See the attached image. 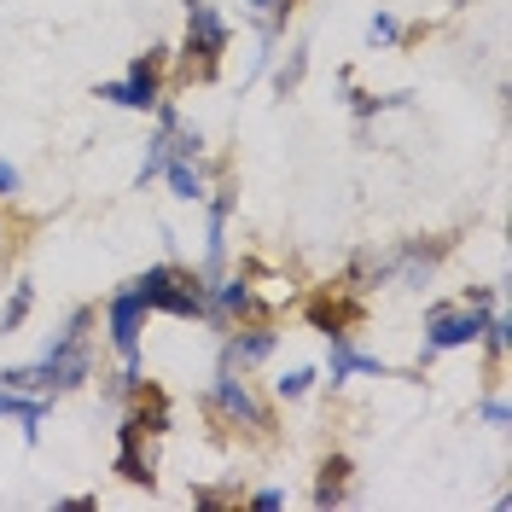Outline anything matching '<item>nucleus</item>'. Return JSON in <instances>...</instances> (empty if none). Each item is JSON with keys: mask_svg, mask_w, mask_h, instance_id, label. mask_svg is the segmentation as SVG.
I'll return each instance as SVG.
<instances>
[{"mask_svg": "<svg viewBox=\"0 0 512 512\" xmlns=\"http://www.w3.org/2000/svg\"><path fill=\"white\" fill-rule=\"evenodd\" d=\"M483 344H489V355H507V320L501 315H489L483 320V332H478Z\"/></svg>", "mask_w": 512, "mask_h": 512, "instance_id": "f3484780", "label": "nucleus"}, {"mask_svg": "<svg viewBox=\"0 0 512 512\" xmlns=\"http://www.w3.org/2000/svg\"><path fill=\"white\" fill-rule=\"evenodd\" d=\"M0 192H18V169H6V163H0Z\"/></svg>", "mask_w": 512, "mask_h": 512, "instance_id": "4be33fe9", "label": "nucleus"}, {"mask_svg": "<svg viewBox=\"0 0 512 512\" xmlns=\"http://www.w3.org/2000/svg\"><path fill=\"white\" fill-rule=\"evenodd\" d=\"M245 12L262 24V41H274V35L286 30V18H291V0H245Z\"/></svg>", "mask_w": 512, "mask_h": 512, "instance_id": "9d476101", "label": "nucleus"}, {"mask_svg": "<svg viewBox=\"0 0 512 512\" xmlns=\"http://www.w3.org/2000/svg\"><path fill=\"white\" fill-rule=\"evenodd\" d=\"M309 384H315V373H309V367H297V373H286V379H280V396H303Z\"/></svg>", "mask_w": 512, "mask_h": 512, "instance_id": "6ab92c4d", "label": "nucleus"}, {"mask_svg": "<svg viewBox=\"0 0 512 512\" xmlns=\"http://www.w3.org/2000/svg\"><path fill=\"white\" fill-rule=\"evenodd\" d=\"M274 350V332H245V338H233L227 344V367L239 361V367H251V361H262V355Z\"/></svg>", "mask_w": 512, "mask_h": 512, "instance_id": "f8f14e48", "label": "nucleus"}, {"mask_svg": "<svg viewBox=\"0 0 512 512\" xmlns=\"http://www.w3.org/2000/svg\"><path fill=\"white\" fill-rule=\"evenodd\" d=\"M227 53V24L216 18L210 0H187V64L198 59V76H210Z\"/></svg>", "mask_w": 512, "mask_h": 512, "instance_id": "7ed1b4c3", "label": "nucleus"}, {"mask_svg": "<svg viewBox=\"0 0 512 512\" xmlns=\"http://www.w3.org/2000/svg\"><path fill=\"white\" fill-rule=\"evenodd\" d=\"M163 169H169V187H175V198H204V175L192 169V158H169Z\"/></svg>", "mask_w": 512, "mask_h": 512, "instance_id": "ddd939ff", "label": "nucleus"}, {"mask_svg": "<svg viewBox=\"0 0 512 512\" xmlns=\"http://www.w3.org/2000/svg\"><path fill=\"white\" fill-rule=\"evenodd\" d=\"M251 507H262V512H274V507H286V495H280V489H262V495H256Z\"/></svg>", "mask_w": 512, "mask_h": 512, "instance_id": "aec40b11", "label": "nucleus"}, {"mask_svg": "<svg viewBox=\"0 0 512 512\" xmlns=\"http://www.w3.org/2000/svg\"><path fill=\"white\" fill-rule=\"evenodd\" d=\"M350 373H373V379H384L390 367H384V361H373V355H355L350 344L338 338V344H332V384H338V379H350Z\"/></svg>", "mask_w": 512, "mask_h": 512, "instance_id": "6e6552de", "label": "nucleus"}, {"mask_svg": "<svg viewBox=\"0 0 512 512\" xmlns=\"http://www.w3.org/2000/svg\"><path fill=\"white\" fill-rule=\"evenodd\" d=\"M367 41H373V47H384V41H396V18H390V12H379V18L367 24Z\"/></svg>", "mask_w": 512, "mask_h": 512, "instance_id": "a211bd4d", "label": "nucleus"}, {"mask_svg": "<svg viewBox=\"0 0 512 512\" xmlns=\"http://www.w3.org/2000/svg\"><path fill=\"white\" fill-rule=\"evenodd\" d=\"M303 70H309V47H297V53H291V59L280 64V76H274V88H280V99H286L291 88L303 82Z\"/></svg>", "mask_w": 512, "mask_h": 512, "instance_id": "2eb2a0df", "label": "nucleus"}, {"mask_svg": "<svg viewBox=\"0 0 512 512\" xmlns=\"http://www.w3.org/2000/svg\"><path fill=\"white\" fill-rule=\"evenodd\" d=\"M355 315H361L355 303H332V297H320V303H309V320H315L320 332H332V338H350L344 326H350Z\"/></svg>", "mask_w": 512, "mask_h": 512, "instance_id": "1a4fd4ad", "label": "nucleus"}, {"mask_svg": "<svg viewBox=\"0 0 512 512\" xmlns=\"http://www.w3.org/2000/svg\"><path fill=\"white\" fill-rule=\"evenodd\" d=\"M344 472H350V460H344V454L320 466V489H315V507H338V501H344Z\"/></svg>", "mask_w": 512, "mask_h": 512, "instance_id": "9b49d317", "label": "nucleus"}, {"mask_svg": "<svg viewBox=\"0 0 512 512\" xmlns=\"http://www.w3.org/2000/svg\"><path fill=\"white\" fill-rule=\"evenodd\" d=\"M210 396H216V408H222L227 419H239V425H245V431H262V425H268V414H262V408H256V396L251 390H245V379H216V390H210Z\"/></svg>", "mask_w": 512, "mask_h": 512, "instance_id": "0eeeda50", "label": "nucleus"}, {"mask_svg": "<svg viewBox=\"0 0 512 512\" xmlns=\"http://www.w3.org/2000/svg\"><path fill=\"white\" fill-rule=\"evenodd\" d=\"M478 332H483V315L478 309H460V315H431V338H425V350L437 355V350H460V344H478Z\"/></svg>", "mask_w": 512, "mask_h": 512, "instance_id": "423d86ee", "label": "nucleus"}, {"mask_svg": "<svg viewBox=\"0 0 512 512\" xmlns=\"http://www.w3.org/2000/svg\"><path fill=\"white\" fill-rule=\"evenodd\" d=\"M0 414H12V419H24V431H41V414H47V402H24V396H12L6 384H0Z\"/></svg>", "mask_w": 512, "mask_h": 512, "instance_id": "4468645a", "label": "nucleus"}, {"mask_svg": "<svg viewBox=\"0 0 512 512\" xmlns=\"http://www.w3.org/2000/svg\"><path fill=\"white\" fill-rule=\"evenodd\" d=\"M134 291H140V303H146V309H169V315H204V286H198L192 274H181V268H169V262L146 268V274L134 280Z\"/></svg>", "mask_w": 512, "mask_h": 512, "instance_id": "f03ea898", "label": "nucleus"}, {"mask_svg": "<svg viewBox=\"0 0 512 512\" xmlns=\"http://www.w3.org/2000/svg\"><path fill=\"white\" fill-rule=\"evenodd\" d=\"M82 326H88V309L70 315V332L47 350V361H35V367H6V373H0L6 390H70V384L88 379V373H94V355H88Z\"/></svg>", "mask_w": 512, "mask_h": 512, "instance_id": "f257e3e1", "label": "nucleus"}, {"mask_svg": "<svg viewBox=\"0 0 512 512\" xmlns=\"http://www.w3.org/2000/svg\"><path fill=\"white\" fill-rule=\"evenodd\" d=\"M99 99L128 105V111H152V105H158V64L134 59V70H128L123 82H105V88H99Z\"/></svg>", "mask_w": 512, "mask_h": 512, "instance_id": "39448f33", "label": "nucleus"}, {"mask_svg": "<svg viewBox=\"0 0 512 512\" xmlns=\"http://www.w3.org/2000/svg\"><path fill=\"white\" fill-rule=\"evenodd\" d=\"M140 320H146L140 291H117L111 297V344L123 355V367H140Z\"/></svg>", "mask_w": 512, "mask_h": 512, "instance_id": "20e7f679", "label": "nucleus"}, {"mask_svg": "<svg viewBox=\"0 0 512 512\" xmlns=\"http://www.w3.org/2000/svg\"><path fill=\"white\" fill-rule=\"evenodd\" d=\"M30 303H35V291H30V286H18V291H12V303H6V315H0V326H6V332H12V326H24Z\"/></svg>", "mask_w": 512, "mask_h": 512, "instance_id": "dca6fc26", "label": "nucleus"}, {"mask_svg": "<svg viewBox=\"0 0 512 512\" xmlns=\"http://www.w3.org/2000/svg\"><path fill=\"white\" fill-rule=\"evenodd\" d=\"M483 419L489 425H507V402H483Z\"/></svg>", "mask_w": 512, "mask_h": 512, "instance_id": "412c9836", "label": "nucleus"}]
</instances>
